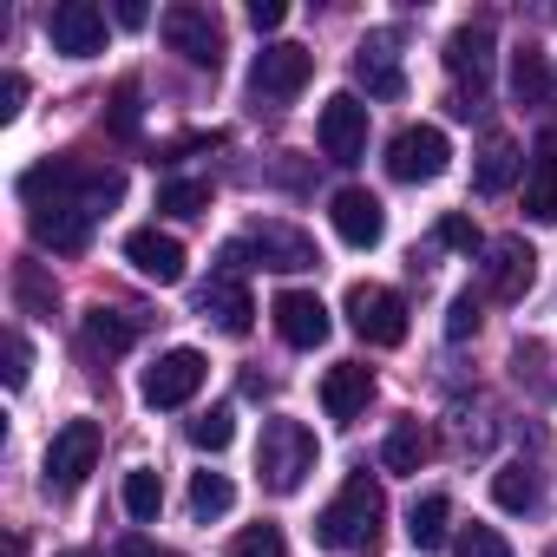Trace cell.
<instances>
[{
	"label": "cell",
	"instance_id": "7402d4cb",
	"mask_svg": "<svg viewBox=\"0 0 557 557\" xmlns=\"http://www.w3.org/2000/svg\"><path fill=\"white\" fill-rule=\"evenodd\" d=\"M197 309H203V322H216L223 335H249V322H256V302H249V289L236 283V275H210L203 296H197Z\"/></svg>",
	"mask_w": 557,
	"mask_h": 557
},
{
	"label": "cell",
	"instance_id": "277c9868",
	"mask_svg": "<svg viewBox=\"0 0 557 557\" xmlns=\"http://www.w3.org/2000/svg\"><path fill=\"white\" fill-rule=\"evenodd\" d=\"M99 446H106L99 420H66V426L53 433V446H47V472H40V485H47L53 498L79 492V485H86V472L99 466Z\"/></svg>",
	"mask_w": 557,
	"mask_h": 557
},
{
	"label": "cell",
	"instance_id": "4dcf8cb0",
	"mask_svg": "<svg viewBox=\"0 0 557 557\" xmlns=\"http://www.w3.org/2000/svg\"><path fill=\"white\" fill-rule=\"evenodd\" d=\"M158 210H164V216H203V210H210V184H203V177H171V184L158 190Z\"/></svg>",
	"mask_w": 557,
	"mask_h": 557
},
{
	"label": "cell",
	"instance_id": "83f0119b",
	"mask_svg": "<svg viewBox=\"0 0 557 557\" xmlns=\"http://www.w3.org/2000/svg\"><path fill=\"white\" fill-rule=\"evenodd\" d=\"M492 498H498L505 511H537L544 485H537V472H531L524 459H511V466H498V472H492Z\"/></svg>",
	"mask_w": 557,
	"mask_h": 557
},
{
	"label": "cell",
	"instance_id": "4fadbf2b",
	"mask_svg": "<svg viewBox=\"0 0 557 557\" xmlns=\"http://www.w3.org/2000/svg\"><path fill=\"white\" fill-rule=\"evenodd\" d=\"M329 223H335V236H342L348 249H374V243L387 236V210H381V197L361 190V184H348V190L329 197Z\"/></svg>",
	"mask_w": 557,
	"mask_h": 557
},
{
	"label": "cell",
	"instance_id": "484cf974",
	"mask_svg": "<svg viewBox=\"0 0 557 557\" xmlns=\"http://www.w3.org/2000/svg\"><path fill=\"white\" fill-rule=\"evenodd\" d=\"M511 99L518 106H550V66L537 47H518L511 53Z\"/></svg>",
	"mask_w": 557,
	"mask_h": 557
},
{
	"label": "cell",
	"instance_id": "ee69618b",
	"mask_svg": "<svg viewBox=\"0 0 557 557\" xmlns=\"http://www.w3.org/2000/svg\"><path fill=\"white\" fill-rule=\"evenodd\" d=\"M158 557H177V550H158Z\"/></svg>",
	"mask_w": 557,
	"mask_h": 557
},
{
	"label": "cell",
	"instance_id": "f546056e",
	"mask_svg": "<svg viewBox=\"0 0 557 557\" xmlns=\"http://www.w3.org/2000/svg\"><path fill=\"white\" fill-rule=\"evenodd\" d=\"M230 505H236V485H230L223 472H197V479H190V518H197V524L223 518Z\"/></svg>",
	"mask_w": 557,
	"mask_h": 557
},
{
	"label": "cell",
	"instance_id": "e0dca14e",
	"mask_svg": "<svg viewBox=\"0 0 557 557\" xmlns=\"http://www.w3.org/2000/svg\"><path fill=\"white\" fill-rule=\"evenodd\" d=\"M446 73H453L459 86H472V106H479V92H485V79H492V21L453 27V40H446Z\"/></svg>",
	"mask_w": 557,
	"mask_h": 557
},
{
	"label": "cell",
	"instance_id": "f1b7e54d",
	"mask_svg": "<svg viewBox=\"0 0 557 557\" xmlns=\"http://www.w3.org/2000/svg\"><path fill=\"white\" fill-rule=\"evenodd\" d=\"M125 511H132L138 524H158V511H164V479H158L151 466L125 472Z\"/></svg>",
	"mask_w": 557,
	"mask_h": 557
},
{
	"label": "cell",
	"instance_id": "ac0fdd59",
	"mask_svg": "<svg viewBox=\"0 0 557 557\" xmlns=\"http://www.w3.org/2000/svg\"><path fill=\"white\" fill-rule=\"evenodd\" d=\"M145 335V315H132V309H86V322H79V348L92 355V361H119L132 342Z\"/></svg>",
	"mask_w": 557,
	"mask_h": 557
},
{
	"label": "cell",
	"instance_id": "ffe728a7",
	"mask_svg": "<svg viewBox=\"0 0 557 557\" xmlns=\"http://www.w3.org/2000/svg\"><path fill=\"white\" fill-rule=\"evenodd\" d=\"M92 223H99V216H86V210H73V203H47V210L27 216L34 243L53 249V256H79V249L92 243Z\"/></svg>",
	"mask_w": 557,
	"mask_h": 557
},
{
	"label": "cell",
	"instance_id": "e575fe53",
	"mask_svg": "<svg viewBox=\"0 0 557 557\" xmlns=\"http://www.w3.org/2000/svg\"><path fill=\"white\" fill-rule=\"evenodd\" d=\"M433 243H446V249H466V256H479V249H485L479 223H472V216H459V210H446V216L433 223Z\"/></svg>",
	"mask_w": 557,
	"mask_h": 557
},
{
	"label": "cell",
	"instance_id": "b9f144b4",
	"mask_svg": "<svg viewBox=\"0 0 557 557\" xmlns=\"http://www.w3.org/2000/svg\"><path fill=\"white\" fill-rule=\"evenodd\" d=\"M151 14H145V0H119V27H145Z\"/></svg>",
	"mask_w": 557,
	"mask_h": 557
},
{
	"label": "cell",
	"instance_id": "603a6c76",
	"mask_svg": "<svg viewBox=\"0 0 557 557\" xmlns=\"http://www.w3.org/2000/svg\"><path fill=\"white\" fill-rule=\"evenodd\" d=\"M524 216H531V223H557V145H550V138L531 151V171H524Z\"/></svg>",
	"mask_w": 557,
	"mask_h": 557
},
{
	"label": "cell",
	"instance_id": "7a4b0ae2",
	"mask_svg": "<svg viewBox=\"0 0 557 557\" xmlns=\"http://www.w3.org/2000/svg\"><path fill=\"white\" fill-rule=\"evenodd\" d=\"M381 524H387V492H381L368 472H355V479L315 511V544H322V550H374V544H381Z\"/></svg>",
	"mask_w": 557,
	"mask_h": 557
},
{
	"label": "cell",
	"instance_id": "8d00e7d4",
	"mask_svg": "<svg viewBox=\"0 0 557 557\" xmlns=\"http://www.w3.org/2000/svg\"><path fill=\"white\" fill-rule=\"evenodd\" d=\"M479 335V296L466 289V296H453V309H446V342H472Z\"/></svg>",
	"mask_w": 557,
	"mask_h": 557
},
{
	"label": "cell",
	"instance_id": "8fae6325",
	"mask_svg": "<svg viewBox=\"0 0 557 557\" xmlns=\"http://www.w3.org/2000/svg\"><path fill=\"white\" fill-rule=\"evenodd\" d=\"M269 322H275V335H283L289 348H322L329 342V302L315 296V289H283L269 302Z\"/></svg>",
	"mask_w": 557,
	"mask_h": 557
},
{
	"label": "cell",
	"instance_id": "6da1fadb",
	"mask_svg": "<svg viewBox=\"0 0 557 557\" xmlns=\"http://www.w3.org/2000/svg\"><path fill=\"white\" fill-rule=\"evenodd\" d=\"M21 197H27L34 210H47V203H73V210L99 216V210H112V203L125 197V171H112V164H86V158L60 151V158L21 171Z\"/></svg>",
	"mask_w": 557,
	"mask_h": 557
},
{
	"label": "cell",
	"instance_id": "9c48e42d",
	"mask_svg": "<svg viewBox=\"0 0 557 557\" xmlns=\"http://www.w3.org/2000/svg\"><path fill=\"white\" fill-rule=\"evenodd\" d=\"M315 138H322V158H329V164H361V151H368V106H361L355 92H335V99L322 106Z\"/></svg>",
	"mask_w": 557,
	"mask_h": 557
},
{
	"label": "cell",
	"instance_id": "5b68a950",
	"mask_svg": "<svg viewBox=\"0 0 557 557\" xmlns=\"http://www.w3.org/2000/svg\"><path fill=\"white\" fill-rule=\"evenodd\" d=\"M158 27H164V47L184 66H197V73L223 66V21H216V8H164Z\"/></svg>",
	"mask_w": 557,
	"mask_h": 557
},
{
	"label": "cell",
	"instance_id": "30bf717a",
	"mask_svg": "<svg viewBox=\"0 0 557 557\" xmlns=\"http://www.w3.org/2000/svg\"><path fill=\"white\" fill-rule=\"evenodd\" d=\"M203 374H210V361L197 355V348H171V355H158L151 368H145V407H184L197 387H203Z\"/></svg>",
	"mask_w": 557,
	"mask_h": 557
},
{
	"label": "cell",
	"instance_id": "d6986e66",
	"mask_svg": "<svg viewBox=\"0 0 557 557\" xmlns=\"http://www.w3.org/2000/svg\"><path fill=\"white\" fill-rule=\"evenodd\" d=\"M355 79L368 86V99H407V73H400V60H394V27H381V34L361 40Z\"/></svg>",
	"mask_w": 557,
	"mask_h": 557
},
{
	"label": "cell",
	"instance_id": "d4e9b609",
	"mask_svg": "<svg viewBox=\"0 0 557 557\" xmlns=\"http://www.w3.org/2000/svg\"><path fill=\"white\" fill-rule=\"evenodd\" d=\"M446 524H453V498H446V492L413 498V511H407V537H413L420 550H440V544H446Z\"/></svg>",
	"mask_w": 557,
	"mask_h": 557
},
{
	"label": "cell",
	"instance_id": "8992f818",
	"mask_svg": "<svg viewBox=\"0 0 557 557\" xmlns=\"http://www.w3.org/2000/svg\"><path fill=\"white\" fill-rule=\"evenodd\" d=\"M342 309H348V329H355L368 348H400V342H407V302H400L394 289L355 283V289L342 296Z\"/></svg>",
	"mask_w": 557,
	"mask_h": 557
},
{
	"label": "cell",
	"instance_id": "2e32d148",
	"mask_svg": "<svg viewBox=\"0 0 557 557\" xmlns=\"http://www.w3.org/2000/svg\"><path fill=\"white\" fill-rule=\"evenodd\" d=\"M243 249L262 262V269H283V275H296V269H315L322 256H315V243L296 230V223H256L249 236H243Z\"/></svg>",
	"mask_w": 557,
	"mask_h": 557
},
{
	"label": "cell",
	"instance_id": "74e56055",
	"mask_svg": "<svg viewBox=\"0 0 557 557\" xmlns=\"http://www.w3.org/2000/svg\"><path fill=\"white\" fill-rule=\"evenodd\" d=\"M112 132H119V138L138 132V79H125V86L112 92Z\"/></svg>",
	"mask_w": 557,
	"mask_h": 557
},
{
	"label": "cell",
	"instance_id": "ab89813d",
	"mask_svg": "<svg viewBox=\"0 0 557 557\" xmlns=\"http://www.w3.org/2000/svg\"><path fill=\"white\" fill-rule=\"evenodd\" d=\"M283 21H289V8H283V0H249V27H256V34H275Z\"/></svg>",
	"mask_w": 557,
	"mask_h": 557
},
{
	"label": "cell",
	"instance_id": "ba28073f",
	"mask_svg": "<svg viewBox=\"0 0 557 557\" xmlns=\"http://www.w3.org/2000/svg\"><path fill=\"white\" fill-rule=\"evenodd\" d=\"M446 158H453V145H446L440 125H407V132H394V145H387V171H394L400 184H433V177L446 171Z\"/></svg>",
	"mask_w": 557,
	"mask_h": 557
},
{
	"label": "cell",
	"instance_id": "44dd1931",
	"mask_svg": "<svg viewBox=\"0 0 557 557\" xmlns=\"http://www.w3.org/2000/svg\"><path fill=\"white\" fill-rule=\"evenodd\" d=\"M368 400H374V368L335 361V368L322 374V413H329V420H355V413H368Z\"/></svg>",
	"mask_w": 557,
	"mask_h": 557
},
{
	"label": "cell",
	"instance_id": "5bb4252c",
	"mask_svg": "<svg viewBox=\"0 0 557 557\" xmlns=\"http://www.w3.org/2000/svg\"><path fill=\"white\" fill-rule=\"evenodd\" d=\"M125 262L145 275V283H158V289L184 283V243H177L171 230H158V223H145V230L125 236Z\"/></svg>",
	"mask_w": 557,
	"mask_h": 557
},
{
	"label": "cell",
	"instance_id": "d590c367",
	"mask_svg": "<svg viewBox=\"0 0 557 557\" xmlns=\"http://www.w3.org/2000/svg\"><path fill=\"white\" fill-rule=\"evenodd\" d=\"M453 557H511V544H505L492 524H466V531L453 537Z\"/></svg>",
	"mask_w": 557,
	"mask_h": 557
},
{
	"label": "cell",
	"instance_id": "d6a6232c",
	"mask_svg": "<svg viewBox=\"0 0 557 557\" xmlns=\"http://www.w3.org/2000/svg\"><path fill=\"white\" fill-rule=\"evenodd\" d=\"M230 440H236V413H230V407H210V413H197V420H190V446L223 453Z\"/></svg>",
	"mask_w": 557,
	"mask_h": 557
},
{
	"label": "cell",
	"instance_id": "f35d334b",
	"mask_svg": "<svg viewBox=\"0 0 557 557\" xmlns=\"http://www.w3.org/2000/svg\"><path fill=\"white\" fill-rule=\"evenodd\" d=\"M27 374H34V348H27V335L14 329V335H8V387H27Z\"/></svg>",
	"mask_w": 557,
	"mask_h": 557
},
{
	"label": "cell",
	"instance_id": "9a60e30c",
	"mask_svg": "<svg viewBox=\"0 0 557 557\" xmlns=\"http://www.w3.org/2000/svg\"><path fill=\"white\" fill-rule=\"evenodd\" d=\"M531 283H537V256H531L524 236H498V243H485V289H492L498 302H518Z\"/></svg>",
	"mask_w": 557,
	"mask_h": 557
},
{
	"label": "cell",
	"instance_id": "cb8c5ba5",
	"mask_svg": "<svg viewBox=\"0 0 557 557\" xmlns=\"http://www.w3.org/2000/svg\"><path fill=\"white\" fill-rule=\"evenodd\" d=\"M426 453H433V433H426L420 420H400V426L387 433V446H381V466H387V472H420Z\"/></svg>",
	"mask_w": 557,
	"mask_h": 557
},
{
	"label": "cell",
	"instance_id": "52a82bcc",
	"mask_svg": "<svg viewBox=\"0 0 557 557\" xmlns=\"http://www.w3.org/2000/svg\"><path fill=\"white\" fill-rule=\"evenodd\" d=\"M309 73H315V53L309 47H262L256 53V66H249V92H256V106H269V112H283L302 86H309Z\"/></svg>",
	"mask_w": 557,
	"mask_h": 557
},
{
	"label": "cell",
	"instance_id": "7bdbcfd3",
	"mask_svg": "<svg viewBox=\"0 0 557 557\" xmlns=\"http://www.w3.org/2000/svg\"><path fill=\"white\" fill-rule=\"evenodd\" d=\"M60 557H99V550H60Z\"/></svg>",
	"mask_w": 557,
	"mask_h": 557
},
{
	"label": "cell",
	"instance_id": "836d02e7",
	"mask_svg": "<svg viewBox=\"0 0 557 557\" xmlns=\"http://www.w3.org/2000/svg\"><path fill=\"white\" fill-rule=\"evenodd\" d=\"M230 557H289V544H283L275 524H249V531L230 537Z\"/></svg>",
	"mask_w": 557,
	"mask_h": 557
},
{
	"label": "cell",
	"instance_id": "60d3db41",
	"mask_svg": "<svg viewBox=\"0 0 557 557\" xmlns=\"http://www.w3.org/2000/svg\"><path fill=\"white\" fill-rule=\"evenodd\" d=\"M21 99H27V79L8 73V79H0V119H21Z\"/></svg>",
	"mask_w": 557,
	"mask_h": 557
},
{
	"label": "cell",
	"instance_id": "7c38bea8",
	"mask_svg": "<svg viewBox=\"0 0 557 557\" xmlns=\"http://www.w3.org/2000/svg\"><path fill=\"white\" fill-rule=\"evenodd\" d=\"M47 40L66 60H92V53H106V14L92 8V0H60V8L47 14Z\"/></svg>",
	"mask_w": 557,
	"mask_h": 557
},
{
	"label": "cell",
	"instance_id": "4316f807",
	"mask_svg": "<svg viewBox=\"0 0 557 557\" xmlns=\"http://www.w3.org/2000/svg\"><path fill=\"white\" fill-rule=\"evenodd\" d=\"M511 177H518V145L511 138H485V151H479V171H472V184L485 190V197H498V190H511Z\"/></svg>",
	"mask_w": 557,
	"mask_h": 557
},
{
	"label": "cell",
	"instance_id": "1f68e13d",
	"mask_svg": "<svg viewBox=\"0 0 557 557\" xmlns=\"http://www.w3.org/2000/svg\"><path fill=\"white\" fill-rule=\"evenodd\" d=\"M14 296H21V309H27V315H53V302H60V289L47 283L34 262H21V269H14Z\"/></svg>",
	"mask_w": 557,
	"mask_h": 557
},
{
	"label": "cell",
	"instance_id": "3957f363",
	"mask_svg": "<svg viewBox=\"0 0 557 557\" xmlns=\"http://www.w3.org/2000/svg\"><path fill=\"white\" fill-rule=\"evenodd\" d=\"M322 446L302 420H262V440H256V472L269 492H302V479L315 472Z\"/></svg>",
	"mask_w": 557,
	"mask_h": 557
}]
</instances>
